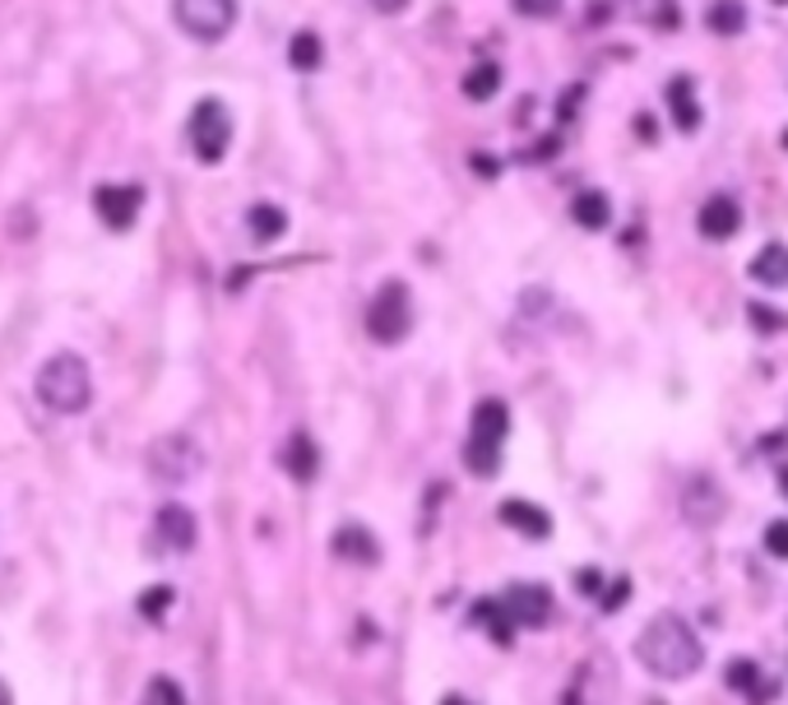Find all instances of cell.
Returning a JSON list of instances; mask_svg holds the SVG:
<instances>
[{
    "instance_id": "ac0fdd59",
    "label": "cell",
    "mask_w": 788,
    "mask_h": 705,
    "mask_svg": "<svg viewBox=\"0 0 788 705\" xmlns=\"http://www.w3.org/2000/svg\"><path fill=\"white\" fill-rule=\"evenodd\" d=\"M570 213H576V223L589 228V232H599L613 223V200H607L603 190H580L576 195V205H570Z\"/></svg>"
},
{
    "instance_id": "4dcf8cb0",
    "label": "cell",
    "mask_w": 788,
    "mask_h": 705,
    "mask_svg": "<svg viewBox=\"0 0 788 705\" xmlns=\"http://www.w3.org/2000/svg\"><path fill=\"white\" fill-rule=\"evenodd\" d=\"M515 10H524V14H547L552 10V0H510Z\"/></svg>"
},
{
    "instance_id": "30bf717a",
    "label": "cell",
    "mask_w": 788,
    "mask_h": 705,
    "mask_svg": "<svg viewBox=\"0 0 788 705\" xmlns=\"http://www.w3.org/2000/svg\"><path fill=\"white\" fill-rule=\"evenodd\" d=\"M506 609L515 617V626H547V613H552V594L543 585H515L506 594Z\"/></svg>"
},
{
    "instance_id": "836d02e7",
    "label": "cell",
    "mask_w": 788,
    "mask_h": 705,
    "mask_svg": "<svg viewBox=\"0 0 788 705\" xmlns=\"http://www.w3.org/2000/svg\"><path fill=\"white\" fill-rule=\"evenodd\" d=\"M0 705H14V701H10V687H5V682H0Z\"/></svg>"
},
{
    "instance_id": "5b68a950",
    "label": "cell",
    "mask_w": 788,
    "mask_h": 705,
    "mask_svg": "<svg viewBox=\"0 0 788 705\" xmlns=\"http://www.w3.org/2000/svg\"><path fill=\"white\" fill-rule=\"evenodd\" d=\"M172 19L195 43H223L236 24V0H172Z\"/></svg>"
},
{
    "instance_id": "3957f363",
    "label": "cell",
    "mask_w": 788,
    "mask_h": 705,
    "mask_svg": "<svg viewBox=\"0 0 788 705\" xmlns=\"http://www.w3.org/2000/svg\"><path fill=\"white\" fill-rule=\"evenodd\" d=\"M186 135H190V153L200 159L205 167L223 163L228 159V145H232V116L219 97H205V103H195L190 122H186Z\"/></svg>"
},
{
    "instance_id": "5bb4252c",
    "label": "cell",
    "mask_w": 788,
    "mask_h": 705,
    "mask_svg": "<svg viewBox=\"0 0 788 705\" xmlns=\"http://www.w3.org/2000/svg\"><path fill=\"white\" fill-rule=\"evenodd\" d=\"M752 279L765 288H788V246L784 242H765L752 256Z\"/></svg>"
},
{
    "instance_id": "cb8c5ba5",
    "label": "cell",
    "mask_w": 788,
    "mask_h": 705,
    "mask_svg": "<svg viewBox=\"0 0 788 705\" xmlns=\"http://www.w3.org/2000/svg\"><path fill=\"white\" fill-rule=\"evenodd\" d=\"M723 678H728V687L742 692V696H756V687H761V669H756L752 659H733Z\"/></svg>"
},
{
    "instance_id": "6da1fadb",
    "label": "cell",
    "mask_w": 788,
    "mask_h": 705,
    "mask_svg": "<svg viewBox=\"0 0 788 705\" xmlns=\"http://www.w3.org/2000/svg\"><path fill=\"white\" fill-rule=\"evenodd\" d=\"M636 659H640L654 678H673V682H677V678H692V673L700 669L705 650H700L696 632H692V626H686L682 617L659 613V617L636 636Z\"/></svg>"
},
{
    "instance_id": "d6986e66",
    "label": "cell",
    "mask_w": 788,
    "mask_h": 705,
    "mask_svg": "<svg viewBox=\"0 0 788 705\" xmlns=\"http://www.w3.org/2000/svg\"><path fill=\"white\" fill-rule=\"evenodd\" d=\"M705 28L719 37H738L746 28V5L742 0H715V5L705 10Z\"/></svg>"
},
{
    "instance_id": "ffe728a7",
    "label": "cell",
    "mask_w": 788,
    "mask_h": 705,
    "mask_svg": "<svg viewBox=\"0 0 788 705\" xmlns=\"http://www.w3.org/2000/svg\"><path fill=\"white\" fill-rule=\"evenodd\" d=\"M460 89H464L468 103H487V97H497V89H501V66L497 61H478L464 74Z\"/></svg>"
},
{
    "instance_id": "7c38bea8",
    "label": "cell",
    "mask_w": 788,
    "mask_h": 705,
    "mask_svg": "<svg viewBox=\"0 0 788 705\" xmlns=\"http://www.w3.org/2000/svg\"><path fill=\"white\" fill-rule=\"evenodd\" d=\"M506 427H510V414H506V404L501 400H478L473 404V446H487V450H497L506 441Z\"/></svg>"
},
{
    "instance_id": "9a60e30c",
    "label": "cell",
    "mask_w": 788,
    "mask_h": 705,
    "mask_svg": "<svg viewBox=\"0 0 788 705\" xmlns=\"http://www.w3.org/2000/svg\"><path fill=\"white\" fill-rule=\"evenodd\" d=\"M246 228H251V238H255V242L269 246V242H279L283 232H288V213H283L279 205L260 200V205H251V209H246Z\"/></svg>"
},
{
    "instance_id": "f1b7e54d",
    "label": "cell",
    "mask_w": 788,
    "mask_h": 705,
    "mask_svg": "<svg viewBox=\"0 0 788 705\" xmlns=\"http://www.w3.org/2000/svg\"><path fill=\"white\" fill-rule=\"evenodd\" d=\"M626 594H630V580L622 576V580L613 585V590H607V594H603V613H617V609H622V603H626Z\"/></svg>"
},
{
    "instance_id": "4fadbf2b",
    "label": "cell",
    "mask_w": 788,
    "mask_h": 705,
    "mask_svg": "<svg viewBox=\"0 0 788 705\" xmlns=\"http://www.w3.org/2000/svg\"><path fill=\"white\" fill-rule=\"evenodd\" d=\"M668 112H673V126H677L682 135H696V130H700V103H696L692 74H677V80H668Z\"/></svg>"
},
{
    "instance_id": "7a4b0ae2",
    "label": "cell",
    "mask_w": 788,
    "mask_h": 705,
    "mask_svg": "<svg viewBox=\"0 0 788 705\" xmlns=\"http://www.w3.org/2000/svg\"><path fill=\"white\" fill-rule=\"evenodd\" d=\"M37 404L51 408V414H84L89 400H93V377H89V362L79 358V352H56V358H47L43 367H37Z\"/></svg>"
},
{
    "instance_id": "484cf974",
    "label": "cell",
    "mask_w": 788,
    "mask_h": 705,
    "mask_svg": "<svg viewBox=\"0 0 788 705\" xmlns=\"http://www.w3.org/2000/svg\"><path fill=\"white\" fill-rule=\"evenodd\" d=\"M172 609V590L167 585H158V590H149V594H140V613L153 622V617H163Z\"/></svg>"
},
{
    "instance_id": "7402d4cb",
    "label": "cell",
    "mask_w": 788,
    "mask_h": 705,
    "mask_svg": "<svg viewBox=\"0 0 788 705\" xmlns=\"http://www.w3.org/2000/svg\"><path fill=\"white\" fill-rule=\"evenodd\" d=\"M288 474L302 478V483L315 478V446H311V437H302V432L288 441Z\"/></svg>"
},
{
    "instance_id": "f546056e",
    "label": "cell",
    "mask_w": 788,
    "mask_h": 705,
    "mask_svg": "<svg viewBox=\"0 0 788 705\" xmlns=\"http://www.w3.org/2000/svg\"><path fill=\"white\" fill-rule=\"evenodd\" d=\"M576 585H580V594H599V590H603V571H594V566H584V571L576 576Z\"/></svg>"
},
{
    "instance_id": "8fae6325",
    "label": "cell",
    "mask_w": 788,
    "mask_h": 705,
    "mask_svg": "<svg viewBox=\"0 0 788 705\" xmlns=\"http://www.w3.org/2000/svg\"><path fill=\"white\" fill-rule=\"evenodd\" d=\"M501 520H506L510 529H520L524 539H534V543H543V539L552 534V516L543 511V506L524 501V497H506V501H501Z\"/></svg>"
},
{
    "instance_id": "d6a6232c",
    "label": "cell",
    "mask_w": 788,
    "mask_h": 705,
    "mask_svg": "<svg viewBox=\"0 0 788 705\" xmlns=\"http://www.w3.org/2000/svg\"><path fill=\"white\" fill-rule=\"evenodd\" d=\"M473 163H478L483 176H497V163H491V159H473Z\"/></svg>"
},
{
    "instance_id": "1f68e13d",
    "label": "cell",
    "mask_w": 788,
    "mask_h": 705,
    "mask_svg": "<svg viewBox=\"0 0 788 705\" xmlns=\"http://www.w3.org/2000/svg\"><path fill=\"white\" fill-rule=\"evenodd\" d=\"M367 5L381 14H399V10H408V0H367Z\"/></svg>"
},
{
    "instance_id": "52a82bcc",
    "label": "cell",
    "mask_w": 788,
    "mask_h": 705,
    "mask_svg": "<svg viewBox=\"0 0 788 705\" xmlns=\"http://www.w3.org/2000/svg\"><path fill=\"white\" fill-rule=\"evenodd\" d=\"M140 205H144V186H97L93 190V213L103 219L112 232H126L135 219H140Z\"/></svg>"
},
{
    "instance_id": "2e32d148",
    "label": "cell",
    "mask_w": 788,
    "mask_h": 705,
    "mask_svg": "<svg viewBox=\"0 0 788 705\" xmlns=\"http://www.w3.org/2000/svg\"><path fill=\"white\" fill-rule=\"evenodd\" d=\"M334 557H348V562H376V557H381V547H376V539H371L362 524H344V529H334Z\"/></svg>"
},
{
    "instance_id": "d590c367",
    "label": "cell",
    "mask_w": 788,
    "mask_h": 705,
    "mask_svg": "<svg viewBox=\"0 0 788 705\" xmlns=\"http://www.w3.org/2000/svg\"><path fill=\"white\" fill-rule=\"evenodd\" d=\"M779 487H784V493H788V464L779 469Z\"/></svg>"
},
{
    "instance_id": "ba28073f",
    "label": "cell",
    "mask_w": 788,
    "mask_h": 705,
    "mask_svg": "<svg viewBox=\"0 0 788 705\" xmlns=\"http://www.w3.org/2000/svg\"><path fill=\"white\" fill-rule=\"evenodd\" d=\"M696 228H700V238H709V242L738 238V228H742L738 200H733V195H709V200L700 205V213H696Z\"/></svg>"
},
{
    "instance_id": "d4e9b609",
    "label": "cell",
    "mask_w": 788,
    "mask_h": 705,
    "mask_svg": "<svg viewBox=\"0 0 788 705\" xmlns=\"http://www.w3.org/2000/svg\"><path fill=\"white\" fill-rule=\"evenodd\" d=\"M140 705H190V701H186V692L176 687L172 678H153L149 687H144V701H140Z\"/></svg>"
},
{
    "instance_id": "e0dca14e",
    "label": "cell",
    "mask_w": 788,
    "mask_h": 705,
    "mask_svg": "<svg viewBox=\"0 0 788 705\" xmlns=\"http://www.w3.org/2000/svg\"><path fill=\"white\" fill-rule=\"evenodd\" d=\"M473 622L487 626L497 645H510V640H515V617H510V609H506V603H497V599L473 603Z\"/></svg>"
},
{
    "instance_id": "9c48e42d",
    "label": "cell",
    "mask_w": 788,
    "mask_h": 705,
    "mask_svg": "<svg viewBox=\"0 0 788 705\" xmlns=\"http://www.w3.org/2000/svg\"><path fill=\"white\" fill-rule=\"evenodd\" d=\"M153 534L163 539V547H172V553H190L195 534H200V524H195V516L186 511V506L167 501L163 511H158V520H153Z\"/></svg>"
},
{
    "instance_id": "83f0119b",
    "label": "cell",
    "mask_w": 788,
    "mask_h": 705,
    "mask_svg": "<svg viewBox=\"0 0 788 705\" xmlns=\"http://www.w3.org/2000/svg\"><path fill=\"white\" fill-rule=\"evenodd\" d=\"M746 316H752V325L761 330V335H775V330H784V316L770 307H746Z\"/></svg>"
},
{
    "instance_id": "e575fe53",
    "label": "cell",
    "mask_w": 788,
    "mask_h": 705,
    "mask_svg": "<svg viewBox=\"0 0 788 705\" xmlns=\"http://www.w3.org/2000/svg\"><path fill=\"white\" fill-rule=\"evenodd\" d=\"M441 705H473V701H464V696H445Z\"/></svg>"
},
{
    "instance_id": "603a6c76",
    "label": "cell",
    "mask_w": 788,
    "mask_h": 705,
    "mask_svg": "<svg viewBox=\"0 0 788 705\" xmlns=\"http://www.w3.org/2000/svg\"><path fill=\"white\" fill-rule=\"evenodd\" d=\"M321 56H325V47H321V37H315V33H298V37L288 43L292 70H315V66H321Z\"/></svg>"
},
{
    "instance_id": "4316f807",
    "label": "cell",
    "mask_w": 788,
    "mask_h": 705,
    "mask_svg": "<svg viewBox=\"0 0 788 705\" xmlns=\"http://www.w3.org/2000/svg\"><path fill=\"white\" fill-rule=\"evenodd\" d=\"M765 553L770 557H788V520H775L765 529Z\"/></svg>"
},
{
    "instance_id": "8992f818",
    "label": "cell",
    "mask_w": 788,
    "mask_h": 705,
    "mask_svg": "<svg viewBox=\"0 0 788 705\" xmlns=\"http://www.w3.org/2000/svg\"><path fill=\"white\" fill-rule=\"evenodd\" d=\"M200 464H205L200 446H195L186 432L158 437V441L149 446V474H153L158 483H186V478L200 474Z\"/></svg>"
},
{
    "instance_id": "44dd1931",
    "label": "cell",
    "mask_w": 788,
    "mask_h": 705,
    "mask_svg": "<svg viewBox=\"0 0 788 705\" xmlns=\"http://www.w3.org/2000/svg\"><path fill=\"white\" fill-rule=\"evenodd\" d=\"M630 10H636V19H645V24H654V28H677L682 24L677 0H630Z\"/></svg>"
},
{
    "instance_id": "8d00e7d4",
    "label": "cell",
    "mask_w": 788,
    "mask_h": 705,
    "mask_svg": "<svg viewBox=\"0 0 788 705\" xmlns=\"http://www.w3.org/2000/svg\"><path fill=\"white\" fill-rule=\"evenodd\" d=\"M784 149H788V130H784Z\"/></svg>"
},
{
    "instance_id": "277c9868",
    "label": "cell",
    "mask_w": 788,
    "mask_h": 705,
    "mask_svg": "<svg viewBox=\"0 0 788 705\" xmlns=\"http://www.w3.org/2000/svg\"><path fill=\"white\" fill-rule=\"evenodd\" d=\"M413 330V298L404 279H390L376 288V298L367 307V335L376 344H399Z\"/></svg>"
}]
</instances>
